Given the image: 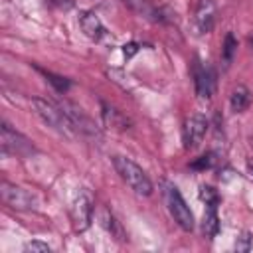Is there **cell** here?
Returning <instances> with one entry per match:
<instances>
[{
    "instance_id": "6da1fadb",
    "label": "cell",
    "mask_w": 253,
    "mask_h": 253,
    "mask_svg": "<svg viewBox=\"0 0 253 253\" xmlns=\"http://www.w3.org/2000/svg\"><path fill=\"white\" fill-rule=\"evenodd\" d=\"M113 164H115V170L119 172V176L126 182V186L130 190H134L138 196L152 194V182L138 164H134L130 158H125V156H115Z\"/></svg>"
},
{
    "instance_id": "7a4b0ae2",
    "label": "cell",
    "mask_w": 253,
    "mask_h": 253,
    "mask_svg": "<svg viewBox=\"0 0 253 253\" xmlns=\"http://www.w3.org/2000/svg\"><path fill=\"white\" fill-rule=\"evenodd\" d=\"M32 107H34V113H36L47 126L55 128L57 132H61V134H65V136H71V132L77 130L61 107H55L53 103H49V101H45V99H38V97L32 99Z\"/></svg>"
},
{
    "instance_id": "3957f363",
    "label": "cell",
    "mask_w": 253,
    "mask_h": 253,
    "mask_svg": "<svg viewBox=\"0 0 253 253\" xmlns=\"http://www.w3.org/2000/svg\"><path fill=\"white\" fill-rule=\"evenodd\" d=\"M164 198H166V204H168V210L174 217V221L184 229V231H192L194 229V213L192 210L188 208L186 200L182 198L180 190L174 186V184H168L164 182Z\"/></svg>"
},
{
    "instance_id": "277c9868",
    "label": "cell",
    "mask_w": 253,
    "mask_h": 253,
    "mask_svg": "<svg viewBox=\"0 0 253 253\" xmlns=\"http://www.w3.org/2000/svg\"><path fill=\"white\" fill-rule=\"evenodd\" d=\"M0 196L4 200L6 206H10L12 210H34L38 206V200L34 196V192L10 184V182H2L0 184Z\"/></svg>"
},
{
    "instance_id": "5b68a950",
    "label": "cell",
    "mask_w": 253,
    "mask_h": 253,
    "mask_svg": "<svg viewBox=\"0 0 253 253\" xmlns=\"http://www.w3.org/2000/svg\"><path fill=\"white\" fill-rule=\"evenodd\" d=\"M0 142H2V148L14 156H28V154L36 152L32 140L26 138L24 134H20L18 130H14L8 123H2V126H0Z\"/></svg>"
},
{
    "instance_id": "8992f818",
    "label": "cell",
    "mask_w": 253,
    "mask_h": 253,
    "mask_svg": "<svg viewBox=\"0 0 253 253\" xmlns=\"http://www.w3.org/2000/svg\"><path fill=\"white\" fill-rule=\"evenodd\" d=\"M208 130V121L204 115H192L182 128V140H184V148H196L202 138L206 136Z\"/></svg>"
},
{
    "instance_id": "52a82bcc",
    "label": "cell",
    "mask_w": 253,
    "mask_h": 253,
    "mask_svg": "<svg viewBox=\"0 0 253 253\" xmlns=\"http://www.w3.org/2000/svg\"><path fill=\"white\" fill-rule=\"evenodd\" d=\"M91 213H93V206H91V198L89 194L81 192L71 206V221L75 231H85L91 225Z\"/></svg>"
},
{
    "instance_id": "ba28073f",
    "label": "cell",
    "mask_w": 253,
    "mask_h": 253,
    "mask_svg": "<svg viewBox=\"0 0 253 253\" xmlns=\"http://www.w3.org/2000/svg\"><path fill=\"white\" fill-rule=\"evenodd\" d=\"M196 77V93L200 99H210L215 91V73L210 65H196L194 69Z\"/></svg>"
},
{
    "instance_id": "9c48e42d",
    "label": "cell",
    "mask_w": 253,
    "mask_h": 253,
    "mask_svg": "<svg viewBox=\"0 0 253 253\" xmlns=\"http://www.w3.org/2000/svg\"><path fill=\"white\" fill-rule=\"evenodd\" d=\"M215 2L213 0H200L198 8H196V26L200 34H208L211 32L213 24H215Z\"/></svg>"
},
{
    "instance_id": "30bf717a",
    "label": "cell",
    "mask_w": 253,
    "mask_h": 253,
    "mask_svg": "<svg viewBox=\"0 0 253 253\" xmlns=\"http://www.w3.org/2000/svg\"><path fill=\"white\" fill-rule=\"evenodd\" d=\"M79 26H81L83 34H85L89 40H95V42H99V40L107 34L103 22H101L99 16H97L95 12H91V10H85V12L79 14Z\"/></svg>"
},
{
    "instance_id": "8fae6325",
    "label": "cell",
    "mask_w": 253,
    "mask_h": 253,
    "mask_svg": "<svg viewBox=\"0 0 253 253\" xmlns=\"http://www.w3.org/2000/svg\"><path fill=\"white\" fill-rule=\"evenodd\" d=\"M136 14H140V16H144V18H148V20H152V22H164L166 18L162 16V10L160 8H156V6H152V2L150 0H125Z\"/></svg>"
},
{
    "instance_id": "7c38bea8",
    "label": "cell",
    "mask_w": 253,
    "mask_h": 253,
    "mask_svg": "<svg viewBox=\"0 0 253 253\" xmlns=\"http://www.w3.org/2000/svg\"><path fill=\"white\" fill-rule=\"evenodd\" d=\"M249 103H251V93H249V89H247L245 85H237V87L233 89L231 101H229L231 111H233V113H243V111L249 107Z\"/></svg>"
},
{
    "instance_id": "4fadbf2b",
    "label": "cell",
    "mask_w": 253,
    "mask_h": 253,
    "mask_svg": "<svg viewBox=\"0 0 253 253\" xmlns=\"http://www.w3.org/2000/svg\"><path fill=\"white\" fill-rule=\"evenodd\" d=\"M103 121H105V125H109L113 128H119V130H125L130 125L125 115H121L117 109H113V107H109L105 103H103Z\"/></svg>"
},
{
    "instance_id": "5bb4252c",
    "label": "cell",
    "mask_w": 253,
    "mask_h": 253,
    "mask_svg": "<svg viewBox=\"0 0 253 253\" xmlns=\"http://www.w3.org/2000/svg\"><path fill=\"white\" fill-rule=\"evenodd\" d=\"M215 208H217V206H208V211L204 213V223H202L204 235L210 237V239L215 237V233L219 231V219H217Z\"/></svg>"
},
{
    "instance_id": "9a60e30c",
    "label": "cell",
    "mask_w": 253,
    "mask_h": 253,
    "mask_svg": "<svg viewBox=\"0 0 253 253\" xmlns=\"http://www.w3.org/2000/svg\"><path fill=\"white\" fill-rule=\"evenodd\" d=\"M235 49H237V40L233 38V34H227L223 40V47H221V61L225 67H229V63L233 61Z\"/></svg>"
},
{
    "instance_id": "2e32d148",
    "label": "cell",
    "mask_w": 253,
    "mask_h": 253,
    "mask_svg": "<svg viewBox=\"0 0 253 253\" xmlns=\"http://www.w3.org/2000/svg\"><path fill=\"white\" fill-rule=\"evenodd\" d=\"M42 73H43V77L53 85V89L57 91V93H65L67 89H69V79H65V77H61V75H55V73H51V71H45V69H40Z\"/></svg>"
},
{
    "instance_id": "e0dca14e",
    "label": "cell",
    "mask_w": 253,
    "mask_h": 253,
    "mask_svg": "<svg viewBox=\"0 0 253 253\" xmlns=\"http://www.w3.org/2000/svg\"><path fill=\"white\" fill-rule=\"evenodd\" d=\"M200 198H202V202H206V206H217V202H219L217 192L213 188H210V186H202L200 188Z\"/></svg>"
},
{
    "instance_id": "ac0fdd59",
    "label": "cell",
    "mask_w": 253,
    "mask_h": 253,
    "mask_svg": "<svg viewBox=\"0 0 253 253\" xmlns=\"http://www.w3.org/2000/svg\"><path fill=\"white\" fill-rule=\"evenodd\" d=\"M213 164V154H206V156H200L198 160H194L190 166L194 168V170H206V168H210Z\"/></svg>"
},
{
    "instance_id": "d6986e66",
    "label": "cell",
    "mask_w": 253,
    "mask_h": 253,
    "mask_svg": "<svg viewBox=\"0 0 253 253\" xmlns=\"http://www.w3.org/2000/svg\"><path fill=\"white\" fill-rule=\"evenodd\" d=\"M235 249H237V251H249V249H251V235H249L247 231L237 239Z\"/></svg>"
},
{
    "instance_id": "ffe728a7",
    "label": "cell",
    "mask_w": 253,
    "mask_h": 253,
    "mask_svg": "<svg viewBox=\"0 0 253 253\" xmlns=\"http://www.w3.org/2000/svg\"><path fill=\"white\" fill-rule=\"evenodd\" d=\"M26 251H40V253H49V245L42 241H32L26 245Z\"/></svg>"
},
{
    "instance_id": "44dd1931",
    "label": "cell",
    "mask_w": 253,
    "mask_h": 253,
    "mask_svg": "<svg viewBox=\"0 0 253 253\" xmlns=\"http://www.w3.org/2000/svg\"><path fill=\"white\" fill-rule=\"evenodd\" d=\"M136 51H138V45H136V43H126V45H123V53H125L126 57H132Z\"/></svg>"
},
{
    "instance_id": "7402d4cb",
    "label": "cell",
    "mask_w": 253,
    "mask_h": 253,
    "mask_svg": "<svg viewBox=\"0 0 253 253\" xmlns=\"http://www.w3.org/2000/svg\"><path fill=\"white\" fill-rule=\"evenodd\" d=\"M247 168H249V172H251V176H253V158L247 160Z\"/></svg>"
},
{
    "instance_id": "603a6c76",
    "label": "cell",
    "mask_w": 253,
    "mask_h": 253,
    "mask_svg": "<svg viewBox=\"0 0 253 253\" xmlns=\"http://www.w3.org/2000/svg\"><path fill=\"white\" fill-rule=\"evenodd\" d=\"M251 43H253V40H251Z\"/></svg>"
}]
</instances>
